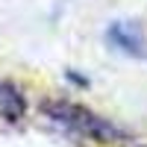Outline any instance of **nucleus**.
I'll use <instances>...</instances> for the list:
<instances>
[{"instance_id": "f257e3e1", "label": "nucleus", "mask_w": 147, "mask_h": 147, "mask_svg": "<svg viewBox=\"0 0 147 147\" xmlns=\"http://www.w3.org/2000/svg\"><path fill=\"white\" fill-rule=\"evenodd\" d=\"M44 115L50 118L53 124L71 129L74 136H82V138H91V141H124L127 138V129L115 127L109 118H100V115H94L91 109L68 103V100L44 103Z\"/></svg>"}, {"instance_id": "f03ea898", "label": "nucleus", "mask_w": 147, "mask_h": 147, "mask_svg": "<svg viewBox=\"0 0 147 147\" xmlns=\"http://www.w3.org/2000/svg\"><path fill=\"white\" fill-rule=\"evenodd\" d=\"M106 41L121 50L124 56H136L144 59L147 56V47H144V32L136 21H112L106 27Z\"/></svg>"}, {"instance_id": "7ed1b4c3", "label": "nucleus", "mask_w": 147, "mask_h": 147, "mask_svg": "<svg viewBox=\"0 0 147 147\" xmlns=\"http://www.w3.org/2000/svg\"><path fill=\"white\" fill-rule=\"evenodd\" d=\"M27 112V100L18 85H12L6 80H0V121H21Z\"/></svg>"}, {"instance_id": "20e7f679", "label": "nucleus", "mask_w": 147, "mask_h": 147, "mask_svg": "<svg viewBox=\"0 0 147 147\" xmlns=\"http://www.w3.org/2000/svg\"><path fill=\"white\" fill-rule=\"evenodd\" d=\"M141 147H147V144H141Z\"/></svg>"}]
</instances>
